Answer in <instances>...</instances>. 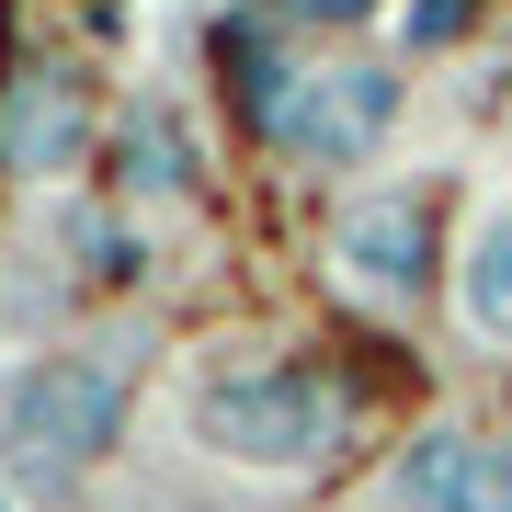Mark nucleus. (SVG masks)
<instances>
[{
	"instance_id": "1",
	"label": "nucleus",
	"mask_w": 512,
	"mask_h": 512,
	"mask_svg": "<svg viewBox=\"0 0 512 512\" xmlns=\"http://www.w3.org/2000/svg\"><path fill=\"white\" fill-rule=\"evenodd\" d=\"M183 444L228 478H319L353 444V387L296 353H205L183 376Z\"/></svg>"
},
{
	"instance_id": "2",
	"label": "nucleus",
	"mask_w": 512,
	"mask_h": 512,
	"mask_svg": "<svg viewBox=\"0 0 512 512\" xmlns=\"http://www.w3.org/2000/svg\"><path fill=\"white\" fill-rule=\"evenodd\" d=\"M126 444V376L103 353H12L0 365V478L12 501H69Z\"/></svg>"
},
{
	"instance_id": "3",
	"label": "nucleus",
	"mask_w": 512,
	"mask_h": 512,
	"mask_svg": "<svg viewBox=\"0 0 512 512\" xmlns=\"http://www.w3.org/2000/svg\"><path fill=\"white\" fill-rule=\"evenodd\" d=\"M387 126H399V69H376V57H296V80L262 114V137L296 171H365Z\"/></svg>"
},
{
	"instance_id": "4",
	"label": "nucleus",
	"mask_w": 512,
	"mask_h": 512,
	"mask_svg": "<svg viewBox=\"0 0 512 512\" xmlns=\"http://www.w3.org/2000/svg\"><path fill=\"white\" fill-rule=\"evenodd\" d=\"M330 274L365 308H421L433 285H456V251L433 239V194L421 183H365L330 217Z\"/></svg>"
},
{
	"instance_id": "5",
	"label": "nucleus",
	"mask_w": 512,
	"mask_h": 512,
	"mask_svg": "<svg viewBox=\"0 0 512 512\" xmlns=\"http://www.w3.org/2000/svg\"><path fill=\"white\" fill-rule=\"evenodd\" d=\"M92 137H103V103H92L80 69L0 80V171H12V183H69V171L92 160Z\"/></svg>"
},
{
	"instance_id": "6",
	"label": "nucleus",
	"mask_w": 512,
	"mask_h": 512,
	"mask_svg": "<svg viewBox=\"0 0 512 512\" xmlns=\"http://www.w3.org/2000/svg\"><path fill=\"white\" fill-rule=\"evenodd\" d=\"M387 490H399V512H512V444L467 433V421H433V433L399 444Z\"/></svg>"
},
{
	"instance_id": "7",
	"label": "nucleus",
	"mask_w": 512,
	"mask_h": 512,
	"mask_svg": "<svg viewBox=\"0 0 512 512\" xmlns=\"http://www.w3.org/2000/svg\"><path fill=\"white\" fill-rule=\"evenodd\" d=\"M456 330L478 353H512V183L478 205V228L456 239Z\"/></svg>"
},
{
	"instance_id": "8",
	"label": "nucleus",
	"mask_w": 512,
	"mask_h": 512,
	"mask_svg": "<svg viewBox=\"0 0 512 512\" xmlns=\"http://www.w3.org/2000/svg\"><path fill=\"white\" fill-rule=\"evenodd\" d=\"M205 183V148H194V126L171 103H137L126 114V194H160V205H183Z\"/></svg>"
},
{
	"instance_id": "9",
	"label": "nucleus",
	"mask_w": 512,
	"mask_h": 512,
	"mask_svg": "<svg viewBox=\"0 0 512 512\" xmlns=\"http://www.w3.org/2000/svg\"><path fill=\"white\" fill-rule=\"evenodd\" d=\"M490 0H399V57H444L456 35H478Z\"/></svg>"
},
{
	"instance_id": "10",
	"label": "nucleus",
	"mask_w": 512,
	"mask_h": 512,
	"mask_svg": "<svg viewBox=\"0 0 512 512\" xmlns=\"http://www.w3.org/2000/svg\"><path fill=\"white\" fill-rule=\"evenodd\" d=\"M296 23H353V12H376V0H285Z\"/></svg>"
},
{
	"instance_id": "11",
	"label": "nucleus",
	"mask_w": 512,
	"mask_h": 512,
	"mask_svg": "<svg viewBox=\"0 0 512 512\" xmlns=\"http://www.w3.org/2000/svg\"><path fill=\"white\" fill-rule=\"evenodd\" d=\"M0 512H23V501H12V478H0Z\"/></svg>"
}]
</instances>
